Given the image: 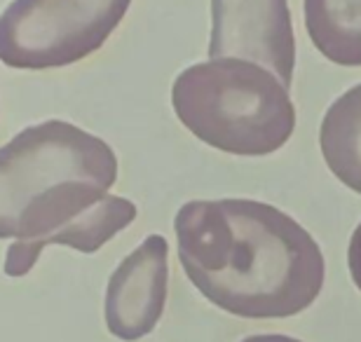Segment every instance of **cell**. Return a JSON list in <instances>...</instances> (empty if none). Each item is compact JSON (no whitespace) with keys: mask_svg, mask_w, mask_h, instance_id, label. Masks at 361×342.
<instances>
[{"mask_svg":"<svg viewBox=\"0 0 361 342\" xmlns=\"http://www.w3.org/2000/svg\"><path fill=\"white\" fill-rule=\"evenodd\" d=\"M171 108L197 141L237 157H265L295 132L288 87L254 61L223 56L183 68L171 85Z\"/></svg>","mask_w":361,"mask_h":342,"instance_id":"7a4b0ae2","label":"cell"},{"mask_svg":"<svg viewBox=\"0 0 361 342\" xmlns=\"http://www.w3.org/2000/svg\"><path fill=\"white\" fill-rule=\"evenodd\" d=\"M348 270L355 286L361 291V221L357 223L355 232L350 237V244H348Z\"/></svg>","mask_w":361,"mask_h":342,"instance_id":"9c48e42d","label":"cell"},{"mask_svg":"<svg viewBox=\"0 0 361 342\" xmlns=\"http://www.w3.org/2000/svg\"><path fill=\"white\" fill-rule=\"evenodd\" d=\"M319 150L329 171L361 195V83L326 108L319 127Z\"/></svg>","mask_w":361,"mask_h":342,"instance_id":"52a82bcc","label":"cell"},{"mask_svg":"<svg viewBox=\"0 0 361 342\" xmlns=\"http://www.w3.org/2000/svg\"><path fill=\"white\" fill-rule=\"evenodd\" d=\"M209 59L254 61L288 90L295 73V35L288 0H212Z\"/></svg>","mask_w":361,"mask_h":342,"instance_id":"5b68a950","label":"cell"},{"mask_svg":"<svg viewBox=\"0 0 361 342\" xmlns=\"http://www.w3.org/2000/svg\"><path fill=\"white\" fill-rule=\"evenodd\" d=\"M132 0H12L0 14V61L17 71L63 68L99 52Z\"/></svg>","mask_w":361,"mask_h":342,"instance_id":"3957f363","label":"cell"},{"mask_svg":"<svg viewBox=\"0 0 361 342\" xmlns=\"http://www.w3.org/2000/svg\"><path fill=\"white\" fill-rule=\"evenodd\" d=\"M169 295V244L148 235L108 276L104 295L106 329L122 342H136L155 331Z\"/></svg>","mask_w":361,"mask_h":342,"instance_id":"8992f818","label":"cell"},{"mask_svg":"<svg viewBox=\"0 0 361 342\" xmlns=\"http://www.w3.org/2000/svg\"><path fill=\"white\" fill-rule=\"evenodd\" d=\"M174 235L190 283L233 317H295L312 307L326 281L317 239L268 202L190 200L176 211Z\"/></svg>","mask_w":361,"mask_h":342,"instance_id":"6da1fadb","label":"cell"},{"mask_svg":"<svg viewBox=\"0 0 361 342\" xmlns=\"http://www.w3.org/2000/svg\"><path fill=\"white\" fill-rule=\"evenodd\" d=\"M305 31L324 59L361 66V0H302Z\"/></svg>","mask_w":361,"mask_h":342,"instance_id":"ba28073f","label":"cell"},{"mask_svg":"<svg viewBox=\"0 0 361 342\" xmlns=\"http://www.w3.org/2000/svg\"><path fill=\"white\" fill-rule=\"evenodd\" d=\"M240 342H302L291 336H281V333H261V336H249Z\"/></svg>","mask_w":361,"mask_h":342,"instance_id":"30bf717a","label":"cell"},{"mask_svg":"<svg viewBox=\"0 0 361 342\" xmlns=\"http://www.w3.org/2000/svg\"><path fill=\"white\" fill-rule=\"evenodd\" d=\"M118 181V155L104 138L66 120L21 129L0 148V239L35 195L66 178Z\"/></svg>","mask_w":361,"mask_h":342,"instance_id":"277c9868","label":"cell"}]
</instances>
